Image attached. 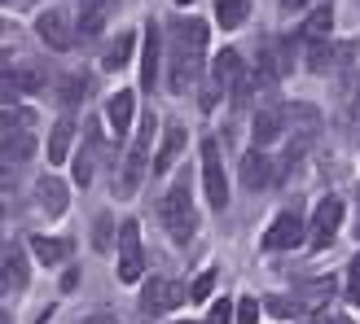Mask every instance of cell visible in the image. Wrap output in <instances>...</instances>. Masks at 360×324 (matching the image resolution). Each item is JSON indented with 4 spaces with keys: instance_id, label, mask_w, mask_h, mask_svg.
Wrapping results in <instances>:
<instances>
[{
    "instance_id": "15",
    "label": "cell",
    "mask_w": 360,
    "mask_h": 324,
    "mask_svg": "<svg viewBox=\"0 0 360 324\" xmlns=\"http://www.w3.org/2000/svg\"><path fill=\"white\" fill-rule=\"evenodd\" d=\"M185 140H189L185 123H167V132H163V145H158V154H154V171H158V175H167V171L176 167V158L185 154Z\"/></svg>"
},
{
    "instance_id": "6",
    "label": "cell",
    "mask_w": 360,
    "mask_h": 324,
    "mask_svg": "<svg viewBox=\"0 0 360 324\" xmlns=\"http://www.w3.org/2000/svg\"><path fill=\"white\" fill-rule=\"evenodd\" d=\"M141 272H146V255H141V228L128 220L119 228V281L123 285H136Z\"/></svg>"
},
{
    "instance_id": "28",
    "label": "cell",
    "mask_w": 360,
    "mask_h": 324,
    "mask_svg": "<svg viewBox=\"0 0 360 324\" xmlns=\"http://www.w3.org/2000/svg\"><path fill=\"white\" fill-rule=\"evenodd\" d=\"M259 320V302L255 298H242L238 307H233V324H255Z\"/></svg>"
},
{
    "instance_id": "38",
    "label": "cell",
    "mask_w": 360,
    "mask_h": 324,
    "mask_svg": "<svg viewBox=\"0 0 360 324\" xmlns=\"http://www.w3.org/2000/svg\"><path fill=\"white\" fill-rule=\"evenodd\" d=\"M0 324H13V320H9V311H0Z\"/></svg>"
},
{
    "instance_id": "4",
    "label": "cell",
    "mask_w": 360,
    "mask_h": 324,
    "mask_svg": "<svg viewBox=\"0 0 360 324\" xmlns=\"http://www.w3.org/2000/svg\"><path fill=\"white\" fill-rule=\"evenodd\" d=\"M211 79H215V88L220 93H229L233 101H246L250 97V70L242 66V58H238V48H220V58H215V66H211Z\"/></svg>"
},
{
    "instance_id": "8",
    "label": "cell",
    "mask_w": 360,
    "mask_h": 324,
    "mask_svg": "<svg viewBox=\"0 0 360 324\" xmlns=\"http://www.w3.org/2000/svg\"><path fill=\"white\" fill-rule=\"evenodd\" d=\"M180 302H185V290L172 276H150L146 290H141V311L146 316H163V311L180 307Z\"/></svg>"
},
{
    "instance_id": "41",
    "label": "cell",
    "mask_w": 360,
    "mask_h": 324,
    "mask_svg": "<svg viewBox=\"0 0 360 324\" xmlns=\"http://www.w3.org/2000/svg\"><path fill=\"white\" fill-rule=\"evenodd\" d=\"M0 35H5V18H0Z\"/></svg>"
},
{
    "instance_id": "18",
    "label": "cell",
    "mask_w": 360,
    "mask_h": 324,
    "mask_svg": "<svg viewBox=\"0 0 360 324\" xmlns=\"http://www.w3.org/2000/svg\"><path fill=\"white\" fill-rule=\"evenodd\" d=\"M31 245H35V259H40L44 267L70 263V255H75V245H70V237H31Z\"/></svg>"
},
{
    "instance_id": "9",
    "label": "cell",
    "mask_w": 360,
    "mask_h": 324,
    "mask_svg": "<svg viewBox=\"0 0 360 324\" xmlns=\"http://www.w3.org/2000/svg\"><path fill=\"white\" fill-rule=\"evenodd\" d=\"M299 241H303V210L295 202L290 210H281L273 220V228L264 232V250H295Z\"/></svg>"
},
{
    "instance_id": "3",
    "label": "cell",
    "mask_w": 360,
    "mask_h": 324,
    "mask_svg": "<svg viewBox=\"0 0 360 324\" xmlns=\"http://www.w3.org/2000/svg\"><path fill=\"white\" fill-rule=\"evenodd\" d=\"M154 132H158V119H154V110H146V114H141V132L132 140V154H128V162H123V171H119L115 197H132L141 189V180H146V158H150V145H154Z\"/></svg>"
},
{
    "instance_id": "37",
    "label": "cell",
    "mask_w": 360,
    "mask_h": 324,
    "mask_svg": "<svg viewBox=\"0 0 360 324\" xmlns=\"http://www.w3.org/2000/svg\"><path fill=\"white\" fill-rule=\"evenodd\" d=\"M316 324H352V316H316Z\"/></svg>"
},
{
    "instance_id": "10",
    "label": "cell",
    "mask_w": 360,
    "mask_h": 324,
    "mask_svg": "<svg viewBox=\"0 0 360 324\" xmlns=\"http://www.w3.org/2000/svg\"><path fill=\"white\" fill-rule=\"evenodd\" d=\"M35 35H40L49 48H58V53H66L70 44H75V27H70L66 9H44L40 18H35Z\"/></svg>"
},
{
    "instance_id": "5",
    "label": "cell",
    "mask_w": 360,
    "mask_h": 324,
    "mask_svg": "<svg viewBox=\"0 0 360 324\" xmlns=\"http://www.w3.org/2000/svg\"><path fill=\"white\" fill-rule=\"evenodd\" d=\"M202 189H207V202L215 210L229 206V180H224V162H220V140L207 136L202 140Z\"/></svg>"
},
{
    "instance_id": "23",
    "label": "cell",
    "mask_w": 360,
    "mask_h": 324,
    "mask_svg": "<svg viewBox=\"0 0 360 324\" xmlns=\"http://www.w3.org/2000/svg\"><path fill=\"white\" fill-rule=\"evenodd\" d=\"M246 13H250V0H215V22H220L224 31L242 27Z\"/></svg>"
},
{
    "instance_id": "2",
    "label": "cell",
    "mask_w": 360,
    "mask_h": 324,
    "mask_svg": "<svg viewBox=\"0 0 360 324\" xmlns=\"http://www.w3.org/2000/svg\"><path fill=\"white\" fill-rule=\"evenodd\" d=\"M158 210H163V228L172 232V241L185 245L193 232H198V210H193V193H189V180H176V184L163 193V202H158Z\"/></svg>"
},
{
    "instance_id": "31",
    "label": "cell",
    "mask_w": 360,
    "mask_h": 324,
    "mask_svg": "<svg viewBox=\"0 0 360 324\" xmlns=\"http://www.w3.org/2000/svg\"><path fill=\"white\" fill-rule=\"evenodd\" d=\"M211 285H215V272H202V276L193 281V290H189V298H207V294H211Z\"/></svg>"
},
{
    "instance_id": "36",
    "label": "cell",
    "mask_w": 360,
    "mask_h": 324,
    "mask_svg": "<svg viewBox=\"0 0 360 324\" xmlns=\"http://www.w3.org/2000/svg\"><path fill=\"white\" fill-rule=\"evenodd\" d=\"M281 9L285 13H299V9H308V0H281Z\"/></svg>"
},
{
    "instance_id": "14",
    "label": "cell",
    "mask_w": 360,
    "mask_h": 324,
    "mask_svg": "<svg viewBox=\"0 0 360 324\" xmlns=\"http://www.w3.org/2000/svg\"><path fill=\"white\" fill-rule=\"evenodd\" d=\"M27 285V259H22V245H0V294L5 290H22Z\"/></svg>"
},
{
    "instance_id": "27",
    "label": "cell",
    "mask_w": 360,
    "mask_h": 324,
    "mask_svg": "<svg viewBox=\"0 0 360 324\" xmlns=\"http://www.w3.org/2000/svg\"><path fill=\"white\" fill-rule=\"evenodd\" d=\"M264 307L273 311V316H285V320H290V316H299V311H303V302H299V298H281V294H277V298H268Z\"/></svg>"
},
{
    "instance_id": "42",
    "label": "cell",
    "mask_w": 360,
    "mask_h": 324,
    "mask_svg": "<svg viewBox=\"0 0 360 324\" xmlns=\"http://www.w3.org/2000/svg\"><path fill=\"white\" fill-rule=\"evenodd\" d=\"M0 220H5V210H0Z\"/></svg>"
},
{
    "instance_id": "33",
    "label": "cell",
    "mask_w": 360,
    "mask_h": 324,
    "mask_svg": "<svg viewBox=\"0 0 360 324\" xmlns=\"http://www.w3.org/2000/svg\"><path fill=\"white\" fill-rule=\"evenodd\" d=\"M75 324H119L110 311H93V316H84V320H75Z\"/></svg>"
},
{
    "instance_id": "30",
    "label": "cell",
    "mask_w": 360,
    "mask_h": 324,
    "mask_svg": "<svg viewBox=\"0 0 360 324\" xmlns=\"http://www.w3.org/2000/svg\"><path fill=\"white\" fill-rule=\"evenodd\" d=\"M347 298L360 302V255L352 259V272H347Z\"/></svg>"
},
{
    "instance_id": "39",
    "label": "cell",
    "mask_w": 360,
    "mask_h": 324,
    "mask_svg": "<svg viewBox=\"0 0 360 324\" xmlns=\"http://www.w3.org/2000/svg\"><path fill=\"white\" fill-rule=\"evenodd\" d=\"M176 5H180V9H185V5H193V0H176Z\"/></svg>"
},
{
    "instance_id": "16",
    "label": "cell",
    "mask_w": 360,
    "mask_h": 324,
    "mask_svg": "<svg viewBox=\"0 0 360 324\" xmlns=\"http://www.w3.org/2000/svg\"><path fill=\"white\" fill-rule=\"evenodd\" d=\"M132 114H136V97L128 93V88H123V93H115L110 101H105V123L115 128V136H128Z\"/></svg>"
},
{
    "instance_id": "22",
    "label": "cell",
    "mask_w": 360,
    "mask_h": 324,
    "mask_svg": "<svg viewBox=\"0 0 360 324\" xmlns=\"http://www.w3.org/2000/svg\"><path fill=\"white\" fill-rule=\"evenodd\" d=\"M101 154V136L97 132H88V140H84V149L75 154V180H79V189L93 180V158Z\"/></svg>"
},
{
    "instance_id": "13",
    "label": "cell",
    "mask_w": 360,
    "mask_h": 324,
    "mask_svg": "<svg viewBox=\"0 0 360 324\" xmlns=\"http://www.w3.org/2000/svg\"><path fill=\"white\" fill-rule=\"evenodd\" d=\"M281 128H285V110H281V105H259L255 123H250V140H255V149L273 145V140L281 136Z\"/></svg>"
},
{
    "instance_id": "7",
    "label": "cell",
    "mask_w": 360,
    "mask_h": 324,
    "mask_svg": "<svg viewBox=\"0 0 360 324\" xmlns=\"http://www.w3.org/2000/svg\"><path fill=\"white\" fill-rule=\"evenodd\" d=\"M338 228H343V202L330 193V197H321L316 202V215H312V250H326V245H334V237H338Z\"/></svg>"
},
{
    "instance_id": "12",
    "label": "cell",
    "mask_w": 360,
    "mask_h": 324,
    "mask_svg": "<svg viewBox=\"0 0 360 324\" xmlns=\"http://www.w3.org/2000/svg\"><path fill=\"white\" fill-rule=\"evenodd\" d=\"M35 202H40V210L49 215V220H62L70 193H66V184L58 175H40V180H35Z\"/></svg>"
},
{
    "instance_id": "24",
    "label": "cell",
    "mask_w": 360,
    "mask_h": 324,
    "mask_svg": "<svg viewBox=\"0 0 360 324\" xmlns=\"http://www.w3.org/2000/svg\"><path fill=\"white\" fill-rule=\"evenodd\" d=\"M132 40H136L132 31H123V35H115V44L105 48V58H101V66H105V70H123V66H128V58H132Z\"/></svg>"
},
{
    "instance_id": "26",
    "label": "cell",
    "mask_w": 360,
    "mask_h": 324,
    "mask_svg": "<svg viewBox=\"0 0 360 324\" xmlns=\"http://www.w3.org/2000/svg\"><path fill=\"white\" fill-rule=\"evenodd\" d=\"M84 93H88V79L84 75H66L62 79V105H75Z\"/></svg>"
},
{
    "instance_id": "17",
    "label": "cell",
    "mask_w": 360,
    "mask_h": 324,
    "mask_svg": "<svg viewBox=\"0 0 360 324\" xmlns=\"http://www.w3.org/2000/svg\"><path fill=\"white\" fill-rule=\"evenodd\" d=\"M242 184H246L250 193H259V189L273 184V162H268V154L250 149V154L242 158Z\"/></svg>"
},
{
    "instance_id": "11",
    "label": "cell",
    "mask_w": 360,
    "mask_h": 324,
    "mask_svg": "<svg viewBox=\"0 0 360 324\" xmlns=\"http://www.w3.org/2000/svg\"><path fill=\"white\" fill-rule=\"evenodd\" d=\"M119 0H79V40H97V35L105 31V22L115 18Z\"/></svg>"
},
{
    "instance_id": "35",
    "label": "cell",
    "mask_w": 360,
    "mask_h": 324,
    "mask_svg": "<svg viewBox=\"0 0 360 324\" xmlns=\"http://www.w3.org/2000/svg\"><path fill=\"white\" fill-rule=\"evenodd\" d=\"M75 285H79V267H66V272H62V290H75Z\"/></svg>"
},
{
    "instance_id": "25",
    "label": "cell",
    "mask_w": 360,
    "mask_h": 324,
    "mask_svg": "<svg viewBox=\"0 0 360 324\" xmlns=\"http://www.w3.org/2000/svg\"><path fill=\"white\" fill-rule=\"evenodd\" d=\"M308 66L316 70V75H326V70L334 66V53H330V40H316V44L308 48Z\"/></svg>"
},
{
    "instance_id": "1",
    "label": "cell",
    "mask_w": 360,
    "mask_h": 324,
    "mask_svg": "<svg viewBox=\"0 0 360 324\" xmlns=\"http://www.w3.org/2000/svg\"><path fill=\"white\" fill-rule=\"evenodd\" d=\"M202 58H207V22L202 18H180L172 27V93H185L202 75Z\"/></svg>"
},
{
    "instance_id": "29",
    "label": "cell",
    "mask_w": 360,
    "mask_h": 324,
    "mask_svg": "<svg viewBox=\"0 0 360 324\" xmlns=\"http://www.w3.org/2000/svg\"><path fill=\"white\" fill-rule=\"evenodd\" d=\"M207 324H233V302L220 298V302H215V307L207 311Z\"/></svg>"
},
{
    "instance_id": "19",
    "label": "cell",
    "mask_w": 360,
    "mask_h": 324,
    "mask_svg": "<svg viewBox=\"0 0 360 324\" xmlns=\"http://www.w3.org/2000/svg\"><path fill=\"white\" fill-rule=\"evenodd\" d=\"M330 27H334V9H330V0H321V5L308 13V22H303V40L316 44V40H330Z\"/></svg>"
},
{
    "instance_id": "20",
    "label": "cell",
    "mask_w": 360,
    "mask_h": 324,
    "mask_svg": "<svg viewBox=\"0 0 360 324\" xmlns=\"http://www.w3.org/2000/svg\"><path fill=\"white\" fill-rule=\"evenodd\" d=\"M70 140H75V119H58L49 132V162H66Z\"/></svg>"
},
{
    "instance_id": "34",
    "label": "cell",
    "mask_w": 360,
    "mask_h": 324,
    "mask_svg": "<svg viewBox=\"0 0 360 324\" xmlns=\"http://www.w3.org/2000/svg\"><path fill=\"white\" fill-rule=\"evenodd\" d=\"M97 250H110V220L97 224Z\"/></svg>"
},
{
    "instance_id": "21",
    "label": "cell",
    "mask_w": 360,
    "mask_h": 324,
    "mask_svg": "<svg viewBox=\"0 0 360 324\" xmlns=\"http://www.w3.org/2000/svg\"><path fill=\"white\" fill-rule=\"evenodd\" d=\"M141 83L154 88L158 83V27H146V53H141Z\"/></svg>"
},
{
    "instance_id": "40",
    "label": "cell",
    "mask_w": 360,
    "mask_h": 324,
    "mask_svg": "<svg viewBox=\"0 0 360 324\" xmlns=\"http://www.w3.org/2000/svg\"><path fill=\"white\" fill-rule=\"evenodd\" d=\"M5 66H9V62H5V58H0V75H5Z\"/></svg>"
},
{
    "instance_id": "32",
    "label": "cell",
    "mask_w": 360,
    "mask_h": 324,
    "mask_svg": "<svg viewBox=\"0 0 360 324\" xmlns=\"http://www.w3.org/2000/svg\"><path fill=\"white\" fill-rule=\"evenodd\" d=\"M13 184H18V167L9 158H0V189H13Z\"/></svg>"
}]
</instances>
